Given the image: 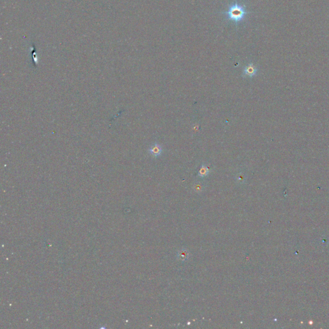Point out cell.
<instances>
[{
    "instance_id": "obj_1",
    "label": "cell",
    "mask_w": 329,
    "mask_h": 329,
    "mask_svg": "<svg viewBox=\"0 0 329 329\" xmlns=\"http://www.w3.org/2000/svg\"><path fill=\"white\" fill-rule=\"evenodd\" d=\"M249 13L246 11L245 5L239 3L237 1H235L230 5L227 11L222 14L226 15L227 20L233 21L237 25L243 21L246 16Z\"/></svg>"
},
{
    "instance_id": "obj_2",
    "label": "cell",
    "mask_w": 329,
    "mask_h": 329,
    "mask_svg": "<svg viewBox=\"0 0 329 329\" xmlns=\"http://www.w3.org/2000/svg\"><path fill=\"white\" fill-rule=\"evenodd\" d=\"M257 73V68L254 66L253 63H249L247 66H245L243 70V74L245 77L248 76L249 77H254Z\"/></svg>"
},
{
    "instance_id": "obj_3",
    "label": "cell",
    "mask_w": 329,
    "mask_h": 329,
    "mask_svg": "<svg viewBox=\"0 0 329 329\" xmlns=\"http://www.w3.org/2000/svg\"><path fill=\"white\" fill-rule=\"evenodd\" d=\"M149 152L154 157L160 156L162 153V148L158 143H155L149 148Z\"/></svg>"
},
{
    "instance_id": "obj_4",
    "label": "cell",
    "mask_w": 329,
    "mask_h": 329,
    "mask_svg": "<svg viewBox=\"0 0 329 329\" xmlns=\"http://www.w3.org/2000/svg\"><path fill=\"white\" fill-rule=\"evenodd\" d=\"M208 173H209L208 167L207 166H206L205 165H201V167H200L199 171L198 172V176L201 177H204L207 176Z\"/></svg>"
},
{
    "instance_id": "obj_5",
    "label": "cell",
    "mask_w": 329,
    "mask_h": 329,
    "mask_svg": "<svg viewBox=\"0 0 329 329\" xmlns=\"http://www.w3.org/2000/svg\"><path fill=\"white\" fill-rule=\"evenodd\" d=\"M179 258L182 260H185L187 258V251L185 250H182L181 251H180L179 253Z\"/></svg>"
}]
</instances>
